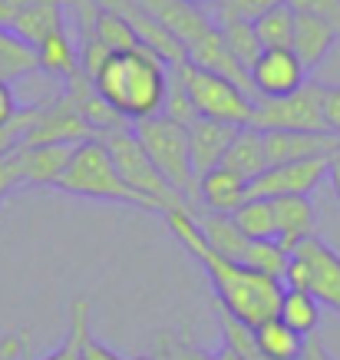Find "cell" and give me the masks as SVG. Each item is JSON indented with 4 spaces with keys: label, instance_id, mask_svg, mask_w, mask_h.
Returning a JSON list of instances; mask_svg holds the SVG:
<instances>
[{
    "label": "cell",
    "instance_id": "obj_1",
    "mask_svg": "<svg viewBox=\"0 0 340 360\" xmlns=\"http://www.w3.org/2000/svg\"><path fill=\"white\" fill-rule=\"evenodd\" d=\"M162 219L169 225V231L178 238V245L202 264V271L209 274L215 301H218V307L225 314H231L235 321H242L248 328H258L261 321L277 314L285 284L268 278V274L251 271V268H244L238 262H231V258H221L218 251H211L209 241L202 238V231H198L188 208L165 212Z\"/></svg>",
    "mask_w": 340,
    "mask_h": 360
},
{
    "label": "cell",
    "instance_id": "obj_2",
    "mask_svg": "<svg viewBox=\"0 0 340 360\" xmlns=\"http://www.w3.org/2000/svg\"><path fill=\"white\" fill-rule=\"evenodd\" d=\"M93 89L112 112H119L126 122H136L162 112L165 93H169V70L152 50L136 46L106 56V63L93 77Z\"/></svg>",
    "mask_w": 340,
    "mask_h": 360
},
{
    "label": "cell",
    "instance_id": "obj_3",
    "mask_svg": "<svg viewBox=\"0 0 340 360\" xmlns=\"http://www.w3.org/2000/svg\"><path fill=\"white\" fill-rule=\"evenodd\" d=\"M136 4H139L145 13H152L155 20L162 23L165 30L182 44L188 63L215 70L221 77L235 79L244 93H251L248 73H244L242 66L228 56V50H225V40H221V30H218V23H215V17H209L205 11H198V7L185 4V0H136Z\"/></svg>",
    "mask_w": 340,
    "mask_h": 360
},
{
    "label": "cell",
    "instance_id": "obj_4",
    "mask_svg": "<svg viewBox=\"0 0 340 360\" xmlns=\"http://www.w3.org/2000/svg\"><path fill=\"white\" fill-rule=\"evenodd\" d=\"M56 188L63 195L96 198V202H116V205H136L143 212H155V205L149 198H143L136 188H129L122 182L119 169L112 165V155L106 153V146H103L99 136L73 146L70 165H66V172Z\"/></svg>",
    "mask_w": 340,
    "mask_h": 360
},
{
    "label": "cell",
    "instance_id": "obj_5",
    "mask_svg": "<svg viewBox=\"0 0 340 360\" xmlns=\"http://www.w3.org/2000/svg\"><path fill=\"white\" fill-rule=\"evenodd\" d=\"M139 146L145 149V155L152 159V165L159 169L169 186L176 188L178 195L188 202V208H198V179L192 172V159H188V136L185 126L176 120H169L165 112L145 116V120L129 122Z\"/></svg>",
    "mask_w": 340,
    "mask_h": 360
},
{
    "label": "cell",
    "instance_id": "obj_6",
    "mask_svg": "<svg viewBox=\"0 0 340 360\" xmlns=\"http://www.w3.org/2000/svg\"><path fill=\"white\" fill-rule=\"evenodd\" d=\"M172 77L182 83L195 116L225 122V126H235V129L251 126L258 99L251 93H244L235 79L221 77L215 70H205V66H195V63L172 66Z\"/></svg>",
    "mask_w": 340,
    "mask_h": 360
},
{
    "label": "cell",
    "instance_id": "obj_7",
    "mask_svg": "<svg viewBox=\"0 0 340 360\" xmlns=\"http://www.w3.org/2000/svg\"><path fill=\"white\" fill-rule=\"evenodd\" d=\"M99 139H103V146H106V153L112 155V165L119 169L122 182H126L129 188H136L143 198H149L159 215L176 212V208H188L185 198L178 195L176 188L159 175V169L152 165V159L145 155V149L139 146V139H136L132 126H119V129L103 132ZM188 212H192V208H188Z\"/></svg>",
    "mask_w": 340,
    "mask_h": 360
},
{
    "label": "cell",
    "instance_id": "obj_8",
    "mask_svg": "<svg viewBox=\"0 0 340 360\" xmlns=\"http://www.w3.org/2000/svg\"><path fill=\"white\" fill-rule=\"evenodd\" d=\"M281 284L308 291L320 307H330L334 314H340V251L330 248L318 235L297 241Z\"/></svg>",
    "mask_w": 340,
    "mask_h": 360
},
{
    "label": "cell",
    "instance_id": "obj_9",
    "mask_svg": "<svg viewBox=\"0 0 340 360\" xmlns=\"http://www.w3.org/2000/svg\"><path fill=\"white\" fill-rule=\"evenodd\" d=\"M251 129L271 132H324V83L308 79L301 89L281 99H258Z\"/></svg>",
    "mask_w": 340,
    "mask_h": 360
},
{
    "label": "cell",
    "instance_id": "obj_10",
    "mask_svg": "<svg viewBox=\"0 0 340 360\" xmlns=\"http://www.w3.org/2000/svg\"><path fill=\"white\" fill-rule=\"evenodd\" d=\"M96 139V132L89 129V122L83 120L77 99L70 89H63L60 96L44 99L33 129L27 132L23 146H44V142H66V146H77V142Z\"/></svg>",
    "mask_w": 340,
    "mask_h": 360
},
{
    "label": "cell",
    "instance_id": "obj_11",
    "mask_svg": "<svg viewBox=\"0 0 340 360\" xmlns=\"http://www.w3.org/2000/svg\"><path fill=\"white\" fill-rule=\"evenodd\" d=\"M330 159H304V162L268 165L258 179L248 182V198H281V195H310L327 179Z\"/></svg>",
    "mask_w": 340,
    "mask_h": 360
},
{
    "label": "cell",
    "instance_id": "obj_12",
    "mask_svg": "<svg viewBox=\"0 0 340 360\" xmlns=\"http://www.w3.org/2000/svg\"><path fill=\"white\" fill-rule=\"evenodd\" d=\"M248 83L254 99H281L308 83V70L291 50H261L248 70Z\"/></svg>",
    "mask_w": 340,
    "mask_h": 360
},
{
    "label": "cell",
    "instance_id": "obj_13",
    "mask_svg": "<svg viewBox=\"0 0 340 360\" xmlns=\"http://www.w3.org/2000/svg\"><path fill=\"white\" fill-rule=\"evenodd\" d=\"M264 142V159L268 165H285V162H304V159H334L340 153V136L334 132H287L271 129L261 132Z\"/></svg>",
    "mask_w": 340,
    "mask_h": 360
},
{
    "label": "cell",
    "instance_id": "obj_14",
    "mask_svg": "<svg viewBox=\"0 0 340 360\" xmlns=\"http://www.w3.org/2000/svg\"><path fill=\"white\" fill-rule=\"evenodd\" d=\"M235 126H225V122L205 120V116H195V120L185 126L188 136V159H192V172L205 175L211 169H218L228 155L231 142H235Z\"/></svg>",
    "mask_w": 340,
    "mask_h": 360
},
{
    "label": "cell",
    "instance_id": "obj_15",
    "mask_svg": "<svg viewBox=\"0 0 340 360\" xmlns=\"http://www.w3.org/2000/svg\"><path fill=\"white\" fill-rule=\"evenodd\" d=\"M73 146L66 142H44V146H20L17 162H20L23 188H56L70 165Z\"/></svg>",
    "mask_w": 340,
    "mask_h": 360
},
{
    "label": "cell",
    "instance_id": "obj_16",
    "mask_svg": "<svg viewBox=\"0 0 340 360\" xmlns=\"http://www.w3.org/2000/svg\"><path fill=\"white\" fill-rule=\"evenodd\" d=\"M340 33L334 23L320 20L314 13H297L294 11V37H291V53L301 60V66L308 70V77L330 56V50L337 46Z\"/></svg>",
    "mask_w": 340,
    "mask_h": 360
},
{
    "label": "cell",
    "instance_id": "obj_17",
    "mask_svg": "<svg viewBox=\"0 0 340 360\" xmlns=\"http://www.w3.org/2000/svg\"><path fill=\"white\" fill-rule=\"evenodd\" d=\"M248 202V179L231 172L225 165L211 172L198 175V208L218 212V215H235V208Z\"/></svg>",
    "mask_w": 340,
    "mask_h": 360
},
{
    "label": "cell",
    "instance_id": "obj_18",
    "mask_svg": "<svg viewBox=\"0 0 340 360\" xmlns=\"http://www.w3.org/2000/svg\"><path fill=\"white\" fill-rule=\"evenodd\" d=\"M275 212V238L285 251H294L297 241L314 235V202L310 195H281L271 198Z\"/></svg>",
    "mask_w": 340,
    "mask_h": 360
},
{
    "label": "cell",
    "instance_id": "obj_19",
    "mask_svg": "<svg viewBox=\"0 0 340 360\" xmlns=\"http://www.w3.org/2000/svg\"><path fill=\"white\" fill-rule=\"evenodd\" d=\"M66 0H30L27 7H23L17 17H13L7 27H11L20 40L37 50V46L44 44L50 33L56 30H66V11H63Z\"/></svg>",
    "mask_w": 340,
    "mask_h": 360
},
{
    "label": "cell",
    "instance_id": "obj_20",
    "mask_svg": "<svg viewBox=\"0 0 340 360\" xmlns=\"http://www.w3.org/2000/svg\"><path fill=\"white\" fill-rule=\"evenodd\" d=\"M225 169L238 172L242 179H258V175L268 169V159H264V142H261V132L244 126V129L235 132V142H231L228 155H225Z\"/></svg>",
    "mask_w": 340,
    "mask_h": 360
},
{
    "label": "cell",
    "instance_id": "obj_21",
    "mask_svg": "<svg viewBox=\"0 0 340 360\" xmlns=\"http://www.w3.org/2000/svg\"><path fill=\"white\" fill-rule=\"evenodd\" d=\"M254 340H258V350H261L268 360H297L308 338H301L297 330H291L285 321L275 314L254 328Z\"/></svg>",
    "mask_w": 340,
    "mask_h": 360
},
{
    "label": "cell",
    "instance_id": "obj_22",
    "mask_svg": "<svg viewBox=\"0 0 340 360\" xmlns=\"http://www.w3.org/2000/svg\"><path fill=\"white\" fill-rule=\"evenodd\" d=\"M37 63H40V70L53 73V77H63V79L73 77L79 70V46L70 37V30L50 33L44 44L37 46Z\"/></svg>",
    "mask_w": 340,
    "mask_h": 360
},
{
    "label": "cell",
    "instance_id": "obj_23",
    "mask_svg": "<svg viewBox=\"0 0 340 360\" xmlns=\"http://www.w3.org/2000/svg\"><path fill=\"white\" fill-rule=\"evenodd\" d=\"M37 70H40L37 50H33L27 40H20L11 27H0V79H4V83H13V79L30 77Z\"/></svg>",
    "mask_w": 340,
    "mask_h": 360
},
{
    "label": "cell",
    "instance_id": "obj_24",
    "mask_svg": "<svg viewBox=\"0 0 340 360\" xmlns=\"http://www.w3.org/2000/svg\"><path fill=\"white\" fill-rule=\"evenodd\" d=\"M277 317H281V321H285L291 330H297L301 338H310V334H318L320 304L308 295V291L285 288V295H281V304H277Z\"/></svg>",
    "mask_w": 340,
    "mask_h": 360
},
{
    "label": "cell",
    "instance_id": "obj_25",
    "mask_svg": "<svg viewBox=\"0 0 340 360\" xmlns=\"http://www.w3.org/2000/svg\"><path fill=\"white\" fill-rule=\"evenodd\" d=\"M89 324H93V307H89L86 297L70 301V328H66L63 344L40 360H79L83 357V344H86V338L93 334Z\"/></svg>",
    "mask_w": 340,
    "mask_h": 360
},
{
    "label": "cell",
    "instance_id": "obj_26",
    "mask_svg": "<svg viewBox=\"0 0 340 360\" xmlns=\"http://www.w3.org/2000/svg\"><path fill=\"white\" fill-rule=\"evenodd\" d=\"M221 30V40H225V50L235 63L242 66L244 73L254 66V60L261 56V44H258V33H254V23L248 20H215Z\"/></svg>",
    "mask_w": 340,
    "mask_h": 360
},
{
    "label": "cell",
    "instance_id": "obj_27",
    "mask_svg": "<svg viewBox=\"0 0 340 360\" xmlns=\"http://www.w3.org/2000/svg\"><path fill=\"white\" fill-rule=\"evenodd\" d=\"M254 33L261 50H291V37H294V11L285 4H277L271 11H264L254 20Z\"/></svg>",
    "mask_w": 340,
    "mask_h": 360
},
{
    "label": "cell",
    "instance_id": "obj_28",
    "mask_svg": "<svg viewBox=\"0 0 340 360\" xmlns=\"http://www.w3.org/2000/svg\"><path fill=\"white\" fill-rule=\"evenodd\" d=\"M93 37H96L110 53H122V50L143 46L129 23L122 20L116 11H106V7H96V17H93Z\"/></svg>",
    "mask_w": 340,
    "mask_h": 360
},
{
    "label": "cell",
    "instance_id": "obj_29",
    "mask_svg": "<svg viewBox=\"0 0 340 360\" xmlns=\"http://www.w3.org/2000/svg\"><path fill=\"white\" fill-rule=\"evenodd\" d=\"M231 219H235V225L242 229L244 238H251V241H271L275 238V212H271V198H248L244 205L235 208Z\"/></svg>",
    "mask_w": 340,
    "mask_h": 360
},
{
    "label": "cell",
    "instance_id": "obj_30",
    "mask_svg": "<svg viewBox=\"0 0 340 360\" xmlns=\"http://www.w3.org/2000/svg\"><path fill=\"white\" fill-rule=\"evenodd\" d=\"M287 262H291V251L281 248V241H251L248 251H244L242 264L251 268L258 274H268L275 281H285V271H287Z\"/></svg>",
    "mask_w": 340,
    "mask_h": 360
},
{
    "label": "cell",
    "instance_id": "obj_31",
    "mask_svg": "<svg viewBox=\"0 0 340 360\" xmlns=\"http://www.w3.org/2000/svg\"><path fill=\"white\" fill-rule=\"evenodd\" d=\"M37 112H40V103H37V106H20V112H17L11 122H4V126H0V159L13 155L23 142H27V132L33 129Z\"/></svg>",
    "mask_w": 340,
    "mask_h": 360
},
{
    "label": "cell",
    "instance_id": "obj_32",
    "mask_svg": "<svg viewBox=\"0 0 340 360\" xmlns=\"http://www.w3.org/2000/svg\"><path fill=\"white\" fill-rule=\"evenodd\" d=\"M285 0H215V20H248L254 23L264 11H271Z\"/></svg>",
    "mask_w": 340,
    "mask_h": 360
},
{
    "label": "cell",
    "instance_id": "obj_33",
    "mask_svg": "<svg viewBox=\"0 0 340 360\" xmlns=\"http://www.w3.org/2000/svg\"><path fill=\"white\" fill-rule=\"evenodd\" d=\"M162 360H218V354H209V350L195 344L188 334H165L162 338Z\"/></svg>",
    "mask_w": 340,
    "mask_h": 360
},
{
    "label": "cell",
    "instance_id": "obj_34",
    "mask_svg": "<svg viewBox=\"0 0 340 360\" xmlns=\"http://www.w3.org/2000/svg\"><path fill=\"white\" fill-rule=\"evenodd\" d=\"M287 7L297 13H314L320 20L334 23L340 33V0H287Z\"/></svg>",
    "mask_w": 340,
    "mask_h": 360
},
{
    "label": "cell",
    "instance_id": "obj_35",
    "mask_svg": "<svg viewBox=\"0 0 340 360\" xmlns=\"http://www.w3.org/2000/svg\"><path fill=\"white\" fill-rule=\"evenodd\" d=\"M23 182H20V162H17V153L7 155V159H0V205L13 195V192H20Z\"/></svg>",
    "mask_w": 340,
    "mask_h": 360
},
{
    "label": "cell",
    "instance_id": "obj_36",
    "mask_svg": "<svg viewBox=\"0 0 340 360\" xmlns=\"http://www.w3.org/2000/svg\"><path fill=\"white\" fill-rule=\"evenodd\" d=\"M324 129L340 136V86H324Z\"/></svg>",
    "mask_w": 340,
    "mask_h": 360
},
{
    "label": "cell",
    "instance_id": "obj_37",
    "mask_svg": "<svg viewBox=\"0 0 340 360\" xmlns=\"http://www.w3.org/2000/svg\"><path fill=\"white\" fill-rule=\"evenodd\" d=\"M27 354V334L23 330H11L0 338V360H23Z\"/></svg>",
    "mask_w": 340,
    "mask_h": 360
},
{
    "label": "cell",
    "instance_id": "obj_38",
    "mask_svg": "<svg viewBox=\"0 0 340 360\" xmlns=\"http://www.w3.org/2000/svg\"><path fill=\"white\" fill-rule=\"evenodd\" d=\"M79 360H126V357H122V354H116L110 344H103L99 338H93V334H89L86 344H83V357H79Z\"/></svg>",
    "mask_w": 340,
    "mask_h": 360
},
{
    "label": "cell",
    "instance_id": "obj_39",
    "mask_svg": "<svg viewBox=\"0 0 340 360\" xmlns=\"http://www.w3.org/2000/svg\"><path fill=\"white\" fill-rule=\"evenodd\" d=\"M17 112H20V103H17V96H13L11 83H4V79H0V126H4V122H11Z\"/></svg>",
    "mask_w": 340,
    "mask_h": 360
},
{
    "label": "cell",
    "instance_id": "obj_40",
    "mask_svg": "<svg viewBox=\"0 0 340 360\" xmlns=\"http://www.w3.org/2000/svg\"><path fill=\"white\" fill-rule=\"evenodd\" d=\"M297 360H337L334 354L327 350V344L318 338V334H310L308 340H304V350H301V357Z\"/></svg>",
    "mask_w": 340,
    "mask_h": 360
},
{
    "label": "cell",
    "instance_id": "obj_41",
    "mask_svg": "<svg viewBox=\"0 0 340 360\" xmlns=\"http://www.w3.org/2000/svg\"><path fill=\"white\" fill-rule=\"evenodd\" d=\"M27 4H30V0H0V27H7Z\"/></svg>",
    "mask_w": 340,
    "mask_h": 360
},
{
    "label": "cell",
    "instance_id": "obj_42",
    "mask_svg": "<svg viewBox=\"0 0 340 360\" xmlns=\"http://www.w3.org/2000/svg\"><path fill=\"white\" fill-rule=\"evenodd\" d=\"M327 179H330V186H334V195H337V202H340V153L330 159V172H327Z\"/></svg>",
    "mask_w": 340,
    "mask_h": 360
},
{
    "label": "cell",
    "instance_id": "obj_43",
    "mask_svg": "<svg viewBox=\"0 0 340 360\" xmlns=\"http://www.w3.org/2000/svg\"><path fill=\"white\" fill-rule=\"evenodd\" d=\"M218 360H244V357H238L235 350H228V347H221L218 350Z\"/></svg>",
    "mask_w": 340,
    "mask_h": 360
},
{
    "label": "cell",
    "instance_id": "obj_44",
    "mask_svg": "<svg viewBox=\"0 0 340 360\" xmlns=\"http://www.w3.org/2000/svg\"><path fill=\"white\" fill-rule=\"evenodd\" d=\"M129 360H162L159 354H139V357H129Z\"/></svg>",
    "mask_w": 340,
    "mask_h": 360
},
{
    "label": "cell",
    "instance_id": "obj_45",
    "mask_svg": "<svg viewBox=\"0 0 340 360\" xmlns=\"http://www.w3.org/2000/svg\"><path fill=\"white\" fill-rule=\"evenodd\" d=\"M185 4H192V7H202V4H215V0H185Z\"/></svg>",
    "mask_w": 340,
    "mask_h": 360
}]
</instances>
